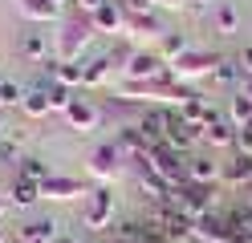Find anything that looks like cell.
<instances>
[{
  "instance_id": "6da1fadb",
  "label": "cell",
  "mask_w": 252,
  "mask_h": 243,
  "mask_svg": "<svg viewBox=\"0 0 252 243\" xmlns=\"http://www.w3.org/2000/svg\"><path fill=\"white\" fill-rule=\"evenodd\" d=\"M94 21L90 16H65L61 21V32L53 37V57L57 61H82V53L90 49V41H94Z\"/></svg>"
},
{
  "instance_id": "7a4b0ae2",
  "label": "cell",
  "mask_w": 252,
  "mask_h": 243,
  "mask_svg": "<svg viewBox=\"0 0 252 243\" xmlns=\"http://www.w3.org/2000/svg\"><path fill=\"white\" fill-rule=\"evenodd\" d=\"M171 203H175L187 219H199V215H212L220 211V187H203V183H179L171 187Z\"/></svg>"
},
{
  "instance_id": "3957f363",
  "label": "cell",
  "mask_w": 252,
  "mask_h": 243,
  "mask_svg": "<svg viewBox=\"0 0 252 243\" xmlns=\"http://www.w3.org/2000/svg\"><path fill=\"white\" fill-rule=\"evenodd\" d=\"M114 190L110 187H94L86 199H82V227L94 235H106L110 227H114Z\"/></svg>"
},
{
  "instance_id": "277c9868",
  "label": "cell",
  "mask_w": 252,
  "mask_h": 243,
  "mask_svg": "<svg viewBox=\"0 0 252 243\" xmlns=\"http://www.w3.org/2000/svg\"><path fill=\"white\" fill-rule=\"evenodd\" d=\"M216 65H220V53H212V49H187L179 61L167 65V77L183 81V85H195V81L216 73Z\"/></svg>"
},
{
  "instance_id": "5b68a950",
  "label": "cell",
  "mask_w": 252,
  "mask_h": 243,
  "mask_svg": "<svg viewBox=\"0 0 252 243\" xmlns=\"http://www.w3.org/2000/svg\"><path fill=\"white\" fill-rule=\"evenodd\" d=\"M122 150L114 142H102V146H94L90 158H86V174L94 178L98 187H114L118 183V174H122Z\"/></svg>"
},
{
  "instance_id": "8992f818",
  "label": "cell",
  "mask_w": 252,
  "mask_h": 243,
  "mask_svg": "<svg viewBox=\"0 0 252 243\" xmlns=\"http://www.w3.org/2000/svg\"><path fill=\"white\" fill-rule=\"evenodd\" d=\"M118 69L130 81H151V77H167V61L155 53V49H130Z\"/></svg>"
},
{
  "instance_id": "52a82bcc",
  "label": "cell",
  "mask_w": 252,
  "mask_h": 243,
  "mask_svg": "<svg viewBox=\"0 0 252 243\" xmlns=\"http://www.w3.org/2000/svg\"><path fill=\"white\" fill-rule=\"evenodd\" d=\"M90 190H94V187H86L82 178L57 174V170H53V174L41 183V199H45V203H77V199H86Z\"/></svg>"
},
{
  "instance_id": "ba28073f",
  "label": "cell",
  "mask_w": 252,
  "mask_h": 243,
  "mask_svg": "<svg viewBox=\"0 0 252 243\" xmlns=\"http://www.w3.org/2000/svg\"><path fill=\"white\" fill-rule=\"evenodd\" d=\"M151 166L159 170L171 187L187 183V154H183V150H175V146H167V142L151 146Z\"/></svg>"
},
{
  "instance_id": "9c48e42d",
  "label": "cell",
  "mask_w": 252,
  "mask_h": 243,
  "mask_svg": "<svg viewBox=\"0 0 252 243\" xmlns=\"http://www.w3.org/2000/svg\"><path fill=\"white\" fill-rule=\"evenodd\" d=\"M61 118H65V126L73 130V134H94V130L102 126V109L94 106L90 97H73L69 109L61 113Z\"/></svg>"
},
{
  "instance_id": "30bf717a",
  "label": "cell",
  "mask_w": 252,
  "mask_h": 243,
  "mask_svg": "<svg viewBox=\"0 0 252 243\" xmlns=\"http://www.w3.org/2000/svg\"><path fill=\"white\" fill-rule=\"evenodd\" d=\"M134 174H138V190L147 194V203H167V199H171V183L151 166V158L134 162Z\"/></svg>"
},
{
  "instance_id": "8fae6325",
  "label": "cell",
  "mask_w": 252,
  "mask_h": 243,
  "mask_svg": "<svg viewBox=\"0 0 252 243\" xmlns=\"http://www.w3.org/2000/svg\"><path fill=\"white\" fill-rule=\"evenodd\" d=\"M199 142L212 146V150H232L236 146V122L224 118V113H216L208 126H199Z\"/></svg>"
},
{
  "instance_id": "7c38bea8",
  "label": "cell",
  "mask_w": 252,
  "mask_h": 243,
  "mask_svg": "<svg viewBox=\"0 0 252 243\" xmlns=\"http://www.w3.org/2000/svg\"><path fill=\"white\" fill-rule=\"evenodd\" d=\"M220 187H228V190H248V187H252V154L232 150V158L224 162V174H220Z\"/></svg>"
},
{
  "instance_id": "4fadbf2b",
  "label": "cell",
  "mask_w": 252,
  "mask_h": 243,
  "mask_svg": "<svg viewBox=\"0 0 252 243\" xmlns=\"http://www.w3.org/2000/svg\"><path fill=\"white\" fill-rule=\"evenodd\" d=\"M163 21H159V12H126V37H134V41H155L159 45V37H163Z\"/></svg>"
},
{
  "instance_id": "5bb4252c",
  "label": "cell",
  "mask_w": 252,
  "mask_h": 243,
  "mask_svg": "<svg viewBox=\"0 0 252 243\" xmlns=\"http://www.w3.org/2000/svg\"><path fill=\"white\" fill-rule=\"evenodd\" d=\"M163 142L175 146V150H183V154H191L195 146H199V126H187V122L179 118V109H171V122H167Z\"/></svg>"
},
{
  "instance_id": "9a60e30c",
  "label": "cell",
  "mask_w": 252,
  "mask_h": 243,
  "mask_svg": "<svg viewBox=\"0 0 252 243\" xmlns=\"http://www.w3.org/2000/svg\"><path fill=\"white\" fill-rule=\"evenodd\" d=\"M220 174H224V162H216L212 154H187V178L203 187H220Z\"/></svg>"
},
{
  "instance_id": "2e32d148",
  "label": "cell",
  "mask_w": 252,
  "mask_h": 243,
  "mask_svg": "<svg viewBox=\"0 0 252 243\" xmlns=\"http://www.w3.org/2000/svg\"><path fill=\"white\" fill-rule=\"evenodd\" d=\"M191 239H195V243H228V239H232V231H228L224 215H220V211H212V215H199V219H195Z\"/></svg>"
},
{
  "instance_id": "e0dca14e",
  "label": "cell",
  "mask_w": 252,
  "mask_h": 243,
  "mask_svg": "<svg viewBox=\"0 0 252 243\" xmlns=\"http://www.w3.org/2000/svg\"><path fill=\"white\" fill-rule=\"evenodd\" d=\"M90 21H94L98 32H110V37H114V32H126V8L118 4V0H106L102 8L90 12Z\"/></svg>"
},
{
  "instance_id": "ac0fdd59",
  "label": "cell",
  "mask_w": 252,
  "mask_h": 243,
  "mask_svg": "<svg viewBox=\"0 0 252 243\" xmlns=\"http://www.w3.org/2000/svg\"><path fill=\"white\" fill-rule=\"evenodd\" d=\"M61 235V223L49 215V219H29L21 231H17V243H57Z\"/></svg>"
},
{
  "instance_id": "d6986e66",
  "label": "cell",
  "mask_w": 252,
  "mask_h": 243,
  "mask_svg": "<svg viewBox=\"0 0 252 243\" xmlns=\"http://www.w3.org/2000/svg\"><path fill=\"white\" fill-rule=\"evenodd\" d=\"M216 113H220V109L212 106V97H203L199 89H195V93H191V97H187V102L179 106V118H183L187 126H208V122L216 118Z\"/></svg>"
},
{
  "instance_id": "ffe728a7",
  "label": "cell",
  "mask_w": 252,
  "mask_h": 243,
  "mask_svg": "<svg viewBox=\"0 0 252 243\" xmlns=\"http://www.w3.org/2000/svg\"><path fill=\"white\" fill-rule=\"evenodd\" d=\"M12 8H17V16H25L33 25H49L61 16V4H53V0H12Z\"/></svg>"
},
{
  "instance_id": "44dd1931",
  "label": "cell",
  "mask_w": 252,
  "mask_h": 243,
  "mask_svg": "<svg viewBox=\"0 0 252 243\" xmlns=\"http://www.w3.org/2000/svg\"><path fill=\"white\" fill-rule=\"evenodd\" d=\"M4 194H8V203L17 207V211H33L37 203H45L41 199V183H29V178H12Z\"/></svg>"
},
{
  "instance_id": "7402d4cb",
  "label": "cell",
  "mask_w": 252,
  "mask_h": 243,
  "mask_svg": "<svg viewBox=\"0 0 252 243\" xmlns=\"http://www.w3.org/2000/svg\"><path fill=\"white\" fill-rule=\"evenodd\" d=\"M212 28L220 32V37H236V32H240V8H236L232 0L212 4Z\"/></svg>"
},
{
  "instance_id": "603a6c76",
  "label": "cell",
  "mask_w": 252,
  "mask_h": 243,
  "mask_svg": "<svg viewBox=\"0 0 252 243\" xmlns=\"http://www.w3.org/2000/svg\"><path fill=\"white\" fill-rule=\"evenodd\" d=\"M114 57H94V61H86L82 65V89H102L106 81H110V73H114Z\"/></svg>"
},
{
  "instance_id": "cb8c5ba5",
  "label": "cell",
  "mask_w": 252,
  "mask_h": 243,
  "mask_svg": "<svg viewBox=\"0 0 252 243\" xmlns=\"http://www.w3.org/2000/svg\"><path fill=\"white\" fill-rule=\"evenodd\" d=\"M187 49H191V41H187V32H179V28H167L163 32V37H159V45H155V53H159L167 65L171 61H179L183 53H187Z\"/></svg>"
},
{
  "instance_id": "d4e9b609",
  "label": "cell",
  "mask_w": 252,
  "mask_h": 243,
  "mask_svg": "<svg viewBox=\"0 0 252 243\" xmlns=\"http://www.w3.org/2000/svg\"><path fill=\"white\" fill-rule=\"evenodd\" d=\"M21 57L29 65H45L53 57V49H49V37L45 32H25V41H21Z\"/></svg>"
},
{
  "instance_id": "484cf974",
  "label": "cell",
  "mask_w": 252,
  "mask_h": 243,
  "mask_svg": "<svg viewBox=\"0 0 252 243\" xmlns=\"http://www.w3.org/2000/svg\"><path fill=\"white\" fill-rule=\"evenodd\" d=\"M21 109L25 118H49V97H45V85H25V97H21Z\"/></svg>"
},
{
  "instance_id": "4316f807",
  "label": "cell",
  "mask_w": 252,
  "mask_h": 243,
  "mask_svg": "<svg viewBox=\"0 0 252 243\" xmlns=\"http://www.w3.org/2000/svg\"><path fill=\"white\" fill-rule=\"evenodd\" d=\"M53 170H49V162L45 158H37V154H25L21 162H17V178H29V183H45Z\"/></svg>"
},
{
  "instance_id": "83f0119b",
  "label": "cell",
  "mask_w": 252,
  "mask_h": 243,
  "mask_svg": "<svg viewBox=\"0 0 252 243\" xmlns=\"http://www.w3.org/2000/svg\"><path fill=\"white\" fill-rule=\"evenodd\" d=\"M228 118H232L236 126H248V122H252V97H248L244 89H236V93H232V106H228Z\"/></svg>"
},
{
  "instance_id": "f1b7e54d",
  "label": "cell",
  "mask_w": 252,
  "mask_h": 243,
  "mask_svg": "<svg viewBox=\"0 0 252 243\" xmlns=\"http://www.w3.org/2000/svg\"><path fill=\"white\" fill-rule=\"evenodd\" d=\"M212 81H216V85H236V89H240V81H244V73H240V65H236V61H228V57H220V65H216V73H212Z\"/></svg>"
},
{
  "instance_id": "f546056e",
  "label": "cell",
  "mask_w": 252,
  "mask_h": 243,
  "mask_svg": "<svg viewBox=\"0 0 252 243\" xmlns=\"http://www.w3.org/2000/svg\"><path fill=\"white\" fill-rule=\"evenodd\" d=\"M45 97H49V113H65L69 102H73V89H65V85H57V81H49V85H45Z\"/></svg>"
},
{
  "instance_id": "4dcf8cb0",
  "label": "cell",
  "mask_w": 252,
  "mask_h": 243,
  "mask_svg": "<svg viewBox=\"0 0 252 243\" xmlns=\"http://www.w3.org/2000/svg\"><path fill=\"white\" fill-rule=\"evenodd\" d=\"M25 154H21V146L12 142V138H0V162H4V166H12V162H21Z\"/></svg>"
},
{
  "instance_id": "1f68e13d",
  "label": "cell",
  "mask_w": 252,
  "mask_h": 243,
  "mask_svg": "<svg viewBox=\"0 0 252 243\" xmlns=\"http://www.w3.org/2000/svg\"><path fill=\"white\" fill-rule=\"evenodd\" d=\"M0 93H4V106H21V97H25V89L12 85V81H0Z\"/></svg>"
},
{
  "instance_id": "d6a6232c",
  "label": "cell",
  "mask_w": 252,
  "mask_h": 243,
  "mask_svg": "<svg viewBox=\"0 0 252 243\" xmlns=\"http://www.w3.org/2000/svg\"><path fill=\"white\" fill-rule=\"evenodd\" d=\"M232 150L252 154V130H248V126H236V146H232Z\"/></svg>"
},
{
  "instance_id": "836d02e7",
  "label": "cell",
  "mask_w": 252,
  "mask_h": 243,
  "mask_svg": "<svg viewBox=\"0 0 252 243\" xmlns=\"http://www.w3.org/2000/svg\"><path fill=\"white\" fill-rule=\"evenodd\" d=\"M236 65H240V73H244V77H252V45H244V49H240Z\"/></svg>"
},
{
  "instance_id": "e575fe53",
  "label": "cell",
  "mask_w": 252,
  "mask_h": 243,
  "mask_svg": "<svg viewBox=\"0 0 252 243\" xmlns=\"http://www.w3.org/2000/svg\"><path fill=\"white\" fill-rule=\"evenodd\" d=\"M73 4H77V12H86V16H90L94 8H102V4H106V0H73Z\"/></svg>"
},
{
  "instance_id": "d590c367",
  "label": "cell",
  "mask_w": 252,
  "mask_h": 243,
  "mask_svg": "<svg viewBox=\"0 0 252 243\" xmlns=\"http://www.w3.org/2000/svg\"><path fill=\"white\" fill-rule=\"evenodd\" d=\"M228 243H252V227H240V231H232Z\"/></svg>"
},
{
  "instance_id": "8d00e7d4",
  "label": "cell",
  "mask_w": 252,
  "mask_h": 243,
  "mask_svg": "<svg viewBox=\"0 0 252 243\" xmlns=\"http://www.w3.org/2000/svg\"><path fill=\"white\" fill-rule=\"evenodd\" d=\"M8 211H12V203H8V194H4V190H0V219H4V215H8Z\"/></svg>"
},
{
  "instance_id": "74e56055",
  "label": "cell",
  "mask_w": 252,
  "mask_h": 243,
  "mask_svg": "<svg viewBox=\"0 0 252 243\" xmlns=\"http://www.w3.org/2000/svg\"><path fill=\"white\" fill-rule=\"evenodd\" d=\"M159 4H163V8H183L187 0H159Z\"/></svg>"
},
{
  "instance_id": "f35d334b",
  "label": "cell",
  "mask_w": 252,
  "mask_h": 243,
  "mask_svg": "<svg viewBox=\"0 0 252 243\" xmlns=\"http://www.w3.org/2000/svg\"><path fill=\"white\" fill-rule=\"evenodd\" d=\"M57 243H82V239H73V235H57Z\"/></svg>"
},
{
  "instance_id": "ab89813d",
  "label": "cell",
  "mask_w": 252,
  "mask_h": 243,
  "mask_svg": "<svg viewBox=\"0 0 252 243\" xmlns=\"http://www.w3.org/2000/svg\"><path fill=\"white\" fill-rule=\"evenodd\" d=\"M0 243H8V231H4V227H0Z\"/></svg>"
},
{
  "instance_id": "60d3db41",
  "label": "cell",
  "mask_w": 252,
  "mask_h": 243,
  "mask_svg": "<svg viewBox=\"0 0 252 243\" xmlns=\"http://www.w3.org/2000/svg\"><path fill=\"white\" fill-rule=\"evenodd\" d=\"M53 4H73V0H53Z\"/></svg>"
},
{
  "instance_id": "b9f144b4",
  "label": "cell",
  "mask_w": 252,
  "mask_h": 243,
  "mask_svg": "<svg viewBox=\"0 0 252 243\" xmlns=\"http://www.w3.org/2000/svg\"><path fill=\"white\" fill-rule=\"evenodd\" d=\"M191 4H212V0H191Z\"/></svg>"
},
{
  "instance_id": "7bdbcfd3",
  "label": "cell",
  "mask_w": 252,
  "mask_h": 243,
  "mask_svg": "<svg viewBox=\"0 0 252 243\" xmlns=\"http://www.w3.org/2000/svg\"><path fill=\"white\" fill-rule=\"evenodd\" d=\"M0 109H4V93H0Z\"/></svg>"
},
{
  "instance_id": "ee69618b",
  "label": "cell",
  "mask_w": 252,
  "mask_h": 243,
  "mask_svg": "<svg viewBox=\"0 0 252 243\" xmlns=\"http://www.w3.org/2000/svg\"><path fill=\"white\" fill-rule=\"evenodd\" d=\"M0 138H4V126H0Z\"/></svg>"
},
{
  "instance_id": "f6af8a7d",
  "label": "cell",
  "mask_w": 252,
  "mask_h": 243,
  "mask_svg": "<svg viewBox=\"0 0 252 243\" xmlns=\"http://www.w3.org/2000/svg\"><path fill=\"white\" fill-rule=\"evenodd\" d=\"M248 130H252V122H248Z\"/></svg>"
}]
</instances>
